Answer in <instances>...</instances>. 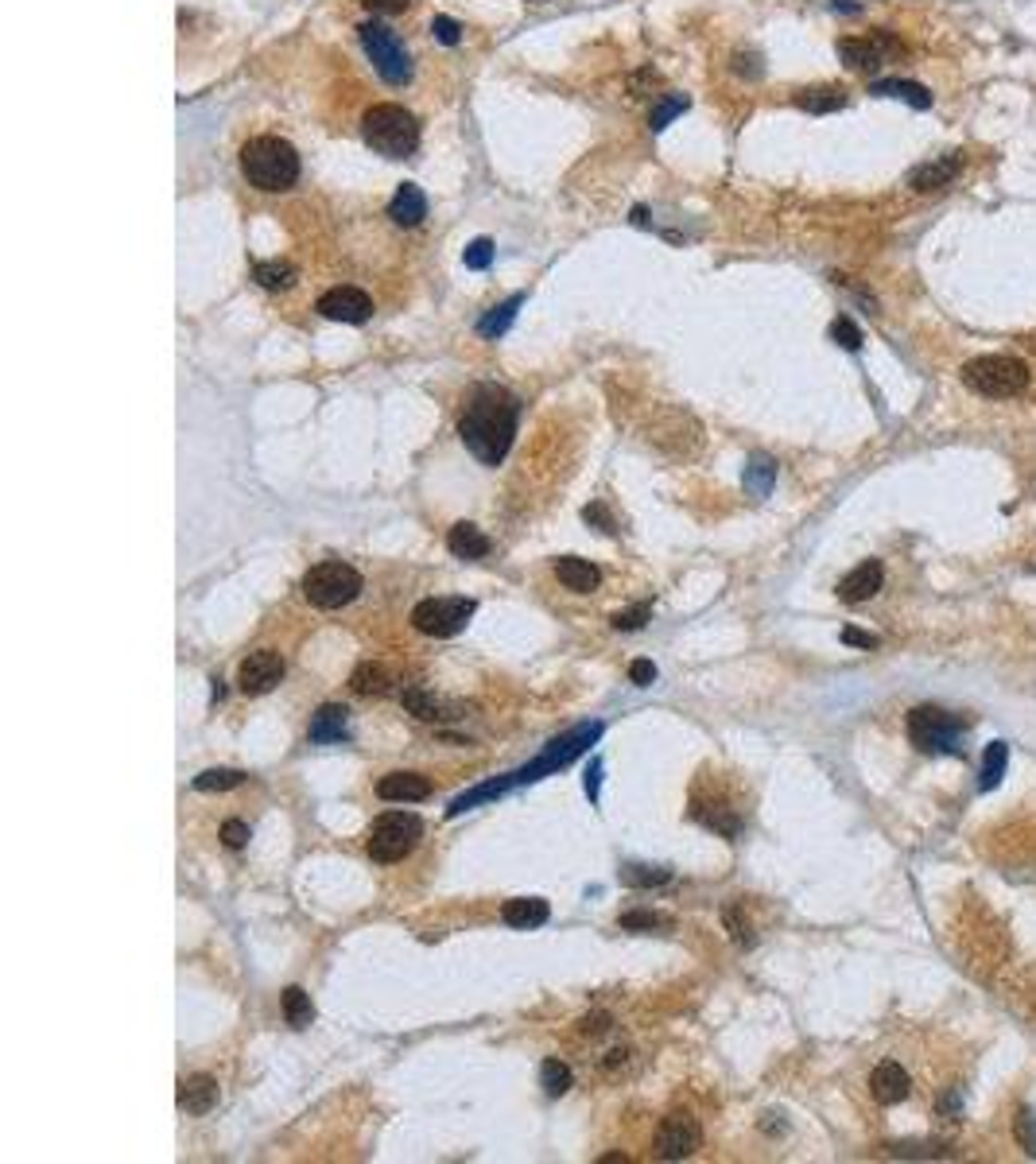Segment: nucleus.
I'll use <instances>...</instances> for the list:
<instances>
[{
    "label": "nucleus",
    "mask_w": 1036,
    "mask_h": 1164,
    "mask_svg": "<svg viewBox=\"0 0 1036 1164\" xmlns=\"http://www.w3.org/2000/svg\"><path fill=\"white\" fill-rule=\"evenodd\" d=\"M1029 381H1033L1029 365L1021 357H1009V353H983V357L963 365V385L979 396H990V400L1021 396Z\"/></svg>",
    "instance_id": "20e7f679"
},
{
    "label": "nucleus",
    "mask_w": 1036,
    "mask_h": 1164,
    "mask_svg": "<svg viewBox=\"0 0 1036 1164\" xmlns=\"http://www.w3.org/2000/svg\"><path fill=\"white\" fill-rule=\"evenodd\" d=\"M241 176L248 179V187H257L264 194L292 191L299 183L296 144L283 141V137H253L241 148Z\"/></svg>",
    "instance_id": "f03ea898"
},
{
    "label": "nucleus",
    "mask_w": 1036,
    "mask_h": 1164,
    "mask_svg": "<svg viewBox=\"0 0 1036 1164\" xmlns=\"http://www.w3.org/2000/svg\"><path fill=\"white\" fill-rule=\"evenodd\" d=\"M222 843H226L229 850H241L248 843V823H241V819H226V823H222Z\"/></svg>",
    "instance_id": "37998d69"
},
{
    "label": "nucleus",
    "mask_w": 1036,
    "mask_h": 1164,
    "mask_svg": "<svg viewBox=\"0 0 1036 1164\" xmlns=\"http://www.w3.org/2000/svg\"><path fill=\"white\" fill-rule=\"evenodd\" d=\"M870 93H878V98H900V102H909V106H916V109H931L928 86H920V82H905V78H881V82L870 86Z\"/></svg>",
    "instance_id": "bb28decb"
},
{
    "label": "nucleus",
    "mask_w": 1036,
    "mask_h": 1164,
    "mask_svg": "<svg viewBox=\"0 0 1036 1164\" xmlns=\"http://www.w3.org/2000/svg\"><path fill=\"white\" fill-rule=\"evenodd\" d=\"M617 924H621L625 932H652V928H664L667 917H660V913H621Z\"/></svg>",
    "instance_id": "58836bf2"
},
{
    "label": "nucleus",
    "mask_w": 1036,
    "mask_h": 1164,
    "mask_svg": "<svg viewBox=\"0 0 1036 1164\" xmlns=\"http://www.w3.org/2000/svg\"><path fill=\"white\" fill-rule=\"evenodd\" d=\"M474 598H423L412 610V625L423 636H455L474 618Z\"/></svg>",
    "instance_id": "1a4fd4ad"
},
{
    "label": "nucleus",
    "mask_w": 1036,
    "mask_h": 1164,
    "mask_svg": "<svg viewBox=\"0 0 1036 1164\" xmlns=\"http://www.w3.org/2000/svg\"><path fill=\"white\" fill-rule=\"evenodd\" d=\"M881 582H885V567H881L878 559H866V564L854 567V571H850V575L839 582V598L850 602V606H858V602H870L881 590Z\"/></svg>",
    "instance_id": "dca6fc26"
},
{
    "label": "nucleus",
    "mask_w": 1036,
    "mask_h": 1164,
    "mask_svg": "<svg viewBox=\"0 0 1036 1164\" xmlns=\"http://www.w3.org/2000/svg\"><path fill=\"white\" fill-rule=\"evenodd\" d=\"M431 32H435V39L439 43H447V47H458L462 43V24L451 16H435L431 20Z\"/></svg>",
    "instance_id": "79ce46f5"
},
{
    "label": "nucleus",
    "mask_w": 1036,
    "mask_h": 1164,
    "mask_svg": "<svg viewBox=\"0 0 1036 1164\" xmlns=\"http://www.w3.org/2000/svg\"><path fill=\"white\" fill-rule=\"evenodd\" d=\"M547 917H551V908L540 897H512L501 908V920L509 928H540V924H547Z\"/></svg>",
    "instance_id": "b1692460"
},
{
    "label": "nucleus",
    "mask_w": 1036,
    "mask_h": 1164,
    "mask_svg": "<svg viewBox=\"0 0 1036 1164\" xmlns=\"http://www.w3.org/2000/svg\"><path fill=\"white\" fill-rule=\"evenodd\" d=\"M214 1107H218V1079L214 1076H191L179 1083V1111L210 1114Z\"/></svg>",
    "instance_id": "aec40b11"
},
{
    "label": "nucleus",
    "mask_w": 1036,
    "mask_h": 1164,
    "mask_svg": "<svg viewBox=\"0 0 1036 1164\" xmlns=\"http://www.w3.org/2000/svg\"><path fill=\"white\" fill-rule=\"evenodd\" d=\"M870 1094L878 1098L881 1107H896V1102H905L913 1094V1079H909V1072L896 1059H881L878 1068L870 1072Z\"/></svg>",
    "instance_id": "2eb2a0df"
},
{
    "label": "nucleus",
    "mask_w": 1036,
    "mask_h": 1164,
    "mask_svg": "<svg viewBox=\"0 0 1036 1164\" xmlns=\"http://www.w3.org/2000/svg\"><path fill=\"white\" fill-rule=\"evenodd\" d=\"M687 106H691V102H687L684 93H667L664 102H660V106H652V113H649L652 132H664L667 121H676V117H680V113H684Z\"/></svg>",
    "instance_id": "c9c22d12"
},
{
    "label": "nucleus",
    "mask_w": 1036,
    "mask_h": 1164,
    "mask_svg": "<svg viewBox=\"0 0 1036 1164\" xmlns=\"http://www.w3.org/2000/svg\"><path fill=\"white\" fill-rule=\"evenodd\" d=\"M598 784H602V761H590V773H586V796L598 800Z\"/></svg>",
    "instance_id": "603ef678"
},
{
    "label": "nucleus",
    "mask_w": 1036,
    "mask_h": 1164,
    "mask_svg": "<svg viewBox=\"0 0 1036 1164\" xmlns=\"http://www.w3.org/2000/svg\"><path fill=\"white\" fill-rule=\"evenodd\" d=\"M734 71L738 74H745V78H761V71H765V67H761V59H757V54H734Z\"/></svg>",
    "instance_id": "8fccbe9b"
},
{
    "label": "nucleus",
    "mask_w": 1036,
    "mask_h": 1164,
    "mask_svg": "<svg viewBox=\"0 0 1036 1164\" xmlns=\"http://www.w3.org/2000/svg\"><path fill=\"white\" fill-rule=\"evenodd\" d=\"M796 106L808 109V113H839V109L846 106V93L835 86L800 89V93H796Z\"/></svg>",
    "instance_id": "2f4dec72"
},
{
    "label": "nucleus",
    "mask_w": 1036,
    "mask_h": 1164,
    "mask_svg": "<svg viewBox=\"0 0 1036 1164\" xmlns=\"http://www.w3.org/2000/svg\"><path fill=\"white\" fill-rule=\"evenodd\" d=\"M606 1024H610V1017H606V1013H598V1017H586V1021H582V1033H606Z\"/></svg>",
    "instance_id": "864d4df0"
},
{
    "label": "nucleus",
    "mask_w": 1036,
    "mask_h": 1164,
    "mask_svg": "<svg viewBox=\"0 0 1036 1164\" xmlns=\"http://www.w3.org/2000/svg\"><path fill=\"white\" fill-rule=\"evenodd\" d=\"M315 311L322 318H331V322H350V326H361V322H370L373 318V300L361 292V287L342 283V287H331V292H322V296H318Z\"/></svg>",
    "instance_id": "9b49d317"
},
{
    "label": "nucleus",
    "mask_w": 1036,
    "mask_h": 1164,
    "mask_svg": "<svg viewBox=\"0 0 1036 1164\" xmlns=\"http://www.w3.org/2000/svg\"><path fill=\"white\" fill-rule=\"evenodd\" d=\"M1005 765H1009V745L1005 741H990L983 753V776H979V788L983 792H994L1005 776Z\"/></svg>",
    "instance_id": "c756f323"
},
{
    "label": "nucleus",
    "mask_w": 1036,
    "mask_h": 1164,
    "mask_svg": "<svg viewBox=\"0 0 1036 1164\" xmlns=\"http://www.w3.org/2000/svg\"><path fill=\"white\" fill-rule=\"evenodd\" d=\"M462 261H466V268H474V272H482V268H490V261H493V241H490V237H477V241H470V245H466V253H462Z\"/></svg>",
    "instance_id": "ea45409f"
},
{
    "label": "nucleus",
    "mask_w": 1036,
    "mask_h": 1164,
    "mask_svg": "<svg viewBox=\"0 0 1036 1164\" xmlns=\"http://www.w3.org/2000/svg\"><path fill=\"white\" fill-rule=\"evenodd\" d=\"M361 586L366 582H361V575L350 564L331 559V564H318L303 575V598L311 602L315 610H342V606H350L361 594Z\"/></svg>",
    "instance_id": "0eeeda50"
},
{
    "label": "nucleus",
    "mask_w": 1036,
    "mask_h": 1164,
    "mask_svg": "<svg viewBox=\"0 0 1036 1164\" xmlns=\"http://www.w3.org/2000/svg\"><path fill=\"white\" fill-rule=\"evenodd\" d=\"M357 36H361V47H366L377 74L385 78L388 86H405L408 78H412V54H408V47L400 43V36H396L392 28H385V24H377V20H366V24L357 28Z\"/></svg>",
    "instance_id": "6e6552de"
},
{
    "label": "nucleus",
    "mask_w": 1036,
    "mask_h": 1164,
    "mask_svg": "<svg viewBox=\"0 0 1036 1164\" xmlns=\"http://www.w3.org/2000/svg\"><path fill=\"white\" fill-rule=\"evenodd\" d=\"M598 734H602V726H579V730H571V734H567V738H560V741H551V745H547V753L540 761H536V765H528L525 773H512V780H540V776L544 773H551V769H563V765H567V761H575L582 753V749H586V745H590V741L598 738Z\"/></svg>",
    "instance_id": "f8f14e48"
},
{
    "label": "nucleus",
    "mask_w": 1036,
    "mask_h": 1164,
    "mask_svg": "<svg viewBox=\"0 0 1036 1164\" xmlns=\"http://www.w3.org/2000/svg\"><path fill=\"white\" fill-rule=\"evenodd\" d=\"M652 618V606L649 602H637L632 610H621V614H614V629H625V633H632V629H641L645 621Z\"/></svg>",
    "instance_id": "a19ab883"
},
{
    "label": "nucleus",
    "mask_w": 1036,
    "mask_h": 1164,
    "mask_svg": "<svg viewBox=\"0 0 1036 1164\" xmlns=\"http://www.w3.org/2000/svg\"><path fill=\"white\" fill-rule=\"evenodd\" d=\"M516 424H521V396L509 392L505 385H474L466 396V408L458 416V439L462 447L486 466L505 462L512 439H516Z\"/></svg>",
    "instance_id": "f257e3e1"
},
{
    "label": "nucleus",
    "mask_w": 1036,
    "mask_h": 1164,
    "mask_svg": "<svg viewBox=\"0 0 1036 1164\" xmlns=\"http://www.w3.org/2000/svg\"><path fill=\"white\" fill-rule=\"evenodd\" d=\"M1018 1137H1021V1146L1029 1149V1153H1036V1118H1033V1114H1021V1118H1018Z\"/></svg>",
    "instance_id": "09e8293b"
},
{
    "label": "nucleus",
    "mask_w": 1036,
    "mask_h": 1164,
    "mask_svg": "<svg viewBox=\"0 0 1036 1164\" xmlns=\"http://www.w3.org/2000/svg\"><path fill=\"white\" fill-rule=\"evenodd\" d=\"M361 137H366V144H370L377 156L408 159L420 148V121H416L405 106L381 102V106L366 109V117H361Z\"/></svg>",
    "instance_id": "7ed1b4c3"
},
{
    "label": "nucleus",
    "mask_w": 1036,
    "mask_h": 1164,
    "mask_svg": "<svg viewBox=\"0 0 1036 1164\" xmlns=\"http://www.w3.org/2000/svg\"><path fill=\"white\" fill-rule=\"evenodd\" d=\"M905 730H909V741H913L920 753H963V730L966 723L955 719L951 710H939V706H913L909 719H905Z\"/></svg>",
    "instance_id": "39448f33"
},
{
    "label": "nucleus",
    "mask_w": 1036,
    "mask_h": 1164,
    "mask_svg": "<svg viewBox=\"0 0 1036 1164\" xmlns=\"http://www.w3.org/2000/svg\"><path fill=\"white\" fill-rule=\"evenodd\" d=\"M447 547L455 551L458 559H486L490 555V536L477 529V525H470V520H458L455 529L447 532Z\"/></svg>",
    "instance_id": "412c9836"
},
{
    "label": "nucleus",
    "mask_w": 1036,
    "mask_h": 1164,
    "mask_svg": "<svg viewBox=\"0 0 1036 1164\" xmlns=\"http://www.w3.org/2000/svg\"><path fill=\"white\" fill-rule=\"evenodd\" d=\"M350 688H353V695L381 699V695H388V691L396 688V675H392L385 664H373V660H366V664H357V668H353Z\"/></svg>",
    "instance_id": "4be33fe9"
},
{
    "label": "nucleus",
    "mask_w": 1036,
    "mask_h": 1164,
    "mask_svg": "<svg viewBox=\"0 0 1036 1164\" xmlns=\"http://www.w3.org/2000/svg\"><path fill=\"white\" fill-rule=\"evenodd\" d=\"M241 784H245L241 769H206V773L194 776L198 792H229V788H241Z\"/></svg>",
    "instance_id": "f704fd0d"
},
{
    "label": "nucleus",
    "mask_w": 1036,
    "mask_h": 1164,
    "mask_svg": "<svg viewBox=\"0 0 1036 1164\" xmlns=\"http://www.w3.org/2000/svg\"><path fill=\"white\" fill-rule=\"evenodd\" d=\"M629 680L637 684V688H649L652 680H656V664H652V660H632V664H629Z\"/></svg>",
    "instance_id": "49530a36"
},
{
    "label": "nucleus",
    "mask_w": 1036,
    "mask_h": 1164,
    "mask_svg": "<svg viewBox=\"0 0 1036 1164\" xmlns=\"http://www.w3.org/2000/svg\"><path fill=\"white\" fill-rule=\"evenodd\" d=\"M361 4L370 8L373 16H400V12L412 8V0H361Z\"/></svg>",
    "instance_id": "c03bdc74"
},
{
    "label": "nucleus",
    "mask_w": 1036,
    "mask_h": 1164,
    "mask_svg": "<svg viewBox=\"0 0 1036 1164\" xmlns=\"http://www.w3.org/2000/svg\"><path fill=\"white\" fill-rule=\"evenodd\" d=\"M283 680V656L272 653V649H257L241 660L237 668V688L245 695H268Z\"/></svg>",
    "instance_id": "4468645a"
},
{
    "label": "nucleus",
    "mask_w": 1036,
    "mask_h": 1164,
    "mask_svg": "<svg viewBox=\"0 0 1036 1164\" xmlns=\"http://www.w3.org/2000/svg\"><path fill=\"white\" fill-rule=\"evenodd\" d=\"M377 796L388 804H416L431 796V780L420 773H388L377 780Z\"/></svg>",
    "instance_id": "f3484780"
},
{
    "label": "nucleus",
    "mask_w": 1036,
    "mask_h": 1164,
    "mask_svg": "<svg viewBox=\"0 0 1036 1164\" xmlns=\"http://www.w3.org/2000/svg\"><path fill=\"white\" fill-rule=\"evenodd\" d=\"M955 176H959V159L955 156L931 159V163H920L913 176H909V187L920 191V194H928V191H939V187H951Z\"/></svg>",
    "instance_id": "5701e85b"
},
{
    "label": "nucleus",
    "mask_w": 1036,
    "mask_h": 1164,
    "mask_svg": "<svg viewBox=\"0 0 1036 1164\" xmlns=\"http://www.w3.org/2000/svg\"><path fill=\"white\" fill-rule=\"evenodd\" d=\"M540 1087H544L551 1098H560V1094H567L571 1087H575V1076H571V1068L563 1063V1059H544V1068H540Z\"/></svg>",
    "instance_id": "72a5a7b5"
},
{
    "label": "nucleus",
    "mask_w": 1036,
    "mask_h": 1164,
    "mask_svg": "<svg viewBox=\"0 0 1036 1164\" xmlns=\"http://www.w3.org/2000/svg\"><path fill=\"white\" fill-rule=\"evenodd\" d=\"M900 43H896L889 32H874V36H850L839 39V59H843L850 71H878L885 63V54H896Z\"/></svg>",
    "instance_id": "ddd939ff"
},
{
    "label": "nucleus",
    "mask_w": 1036,
    "mask_h": 1164,
    "mask_svg": "<svg viewBox=\"0 0 1036 1164\" xmlns=\"http://www.w3.org/2000/svg\"><path fill=\"white\" fill-rule=\"evenodd\" d=\"M839 641H843V645H854V649H878V636L861 633V629H854V625H846L843 633H839Z\"/></svg>",
    "instance_id": "de8ad7c7"
},
{
    "label": "nucleus",
    "mask_w": 1036,
    "mask_h": 1164,
    "mask_svg": "<svg viewBox=\"0 0 1036 1164\" xmlns=\"http://www.w3.org/2000/svg\"><path fill=\"white\" fill-rule=\"evenodd\" d=\"M773 481H776V462L769 459V455H754L750 466H745V490L754 497H765L773 490Z\"/></svg>",
    "instance_id": "473e14b6"
},
{
    "label": "nucleus",
    "mask_w": 1036,
    "mask_h": 1164,
    "mask_svg": "<svg viewBox=\"0 0 1036 1164\" xmlns=\"http://www.w3.org/2000/svg\"><path fill=\"white\" fill-rule=\"evenodd\" d=\"M388 218L405 230H416L423 218H427V194L416 187V183H400L392 202H388Z\"/></svg>",
    "instance_id": "a211bd4d"
},
{
    "label": "nucleus",
    "mask_w": 1036,
    "mask_h": 1164,
    "mask_svg": "<svg viewBox=\"0 0 1036 1164\" xmlns=\"http://www.w3.org/2000/svg\"><path fill=\"white\" fill-rule=\"evenodd\" d=\"M831 338H835V346H843V350H861V331L846 315H839L831 322Z\"/></svg>",
    "instance_id": "4c0bfd02"
},
{
    "label": "nucleus",
    "mask_w": 1036,
    "mask_h": 1164,
    "mask_svg": "<svg viewBox=\"0 0 1036 1164\" xmlns=\"http://www.w3.org/2000/svg\"><path fill=\"white\" fill-rule=\"evenodd\" d=\"M400 703H405L408 714H416L420 723H439V719H455V714H447L451 706L443 703L435 691L427 688H405L400 691Z\"/></svg>",
    "instance_id": "393cba45"
},
{
    "label": "nucleus",
    "mask_w": 1036,
    "mask_h": 1164,
    "mask_svg": "<svg viewBox=\"0 0 1036 1164\" xmlns=\"http://www.w3.org/2000/svg\"><path fill=\"white\" fill-rule=\"evenodd\" d=\"M283 1017H287V1024L292 1029H307V1024L315 1021V1002H311V994L303 986H287L283 990Z\"/></svg>",
    "instance_id": "7c9ffc66"
},
{
    "label": "nucleus",
    "mask_w": 1036,
    "mask_h": 1164,
    "mask_svg": "<svg viewBox=\"0 0 1036 1164\" xmlns=\"http://www.w3.org/2000/svg\"><path fill=\"white\" fill-rule=\"evenodd\" d=\"M703 1146V1126L691 1111H672L656 1129V1157L660 1161H687Z\"/></svg>",
    "instance_id": "9d476101"
},
{
    "label": "nucleus",
    "mask_w": 1036,
    "mask_h": 1164,
    "mask_svg": "<svg viewBox=\"0 0 1036 1164\" xmlns=\"http://www.w3.org/2000/svg\"><path fill=\"white\" fill-rule=\"evenodd\" d=\"M582 520H586V525H602V532H614V520H610V512L602 509V505H586V509H582Z\"/></svg>",
    "instance_id": "3c124183"
},
{
    "label": "nucleus",
    "mask_w": 1036,
    "mask_h": 1164,
    "mask_svg": "<svg viewBox=\"0 0 1036 1164\" xmlns=\"http://www.w3.org/2000/svg\"><path fill=\"white\" fill-rule=\"evenodd\" d=\"M253 280L261 283L264 292H283L296 283V265L292 261H257L253 265Z\"/></svg>",
    "instance_id": "c85d7f7f"
},
{
    "label": "nucleus",
    "mask_w": 1036,
    "mask_h": 1164,
    "mask_svg": "<svg viewBox=\"0 0 1036 1164\" xmlns=\"http://www.w3.org/2000/svg\"><path fill=\"white\" fill-rule=\"evenodd\" d=\"M346 714H350V710H346V706H338V703L318 706V714L311 719V730H307L311 741H318V745L346 741Z\"/></svg>",
    "instance_id": "a878e982"
},
{
    "label": "nucleus",
    "mask_w": 1036,
    "mask_h": 1164,
    "mask_svg": "<svg viewBox=\"0 0 1036 1164\" xmlns=\"http://www.w3.org/2000/svg\"><path fill=\"white\" fill-rule=\"evenodd\" d=\"M555 579H560L567 590H575V594H590V590H598V582H602V571H598L590 559L560 555V559H555Z\"/></svg>",
    "instance_id": "6ab92c4d"
},
{
    "label": "nucleus",
    "mask_w": 1036,
    "mask_h": 1164,
    "mask_svg": "<svg viewBox=\"0 0 1036 1164\" xmlns=\"http://www.w3.org/2000/svg\"><path fill=\"white\" fill-rule=\"evenodd\" d=\"M420 839H423L420 815H412V812H385L381 819H373L370 843H366V850H370L373 862L392 865V862H400V858H408L412 850L420 847Z\"/></svg>",
    "instance_id": "423d86ee"
},
{
    "label": "nucleus",
    "mask_w": 1036,
    "mask_h": 1164,
    "mask_svg": "<svg viewBox=\"0 0 1036 1164\" xmlns=\"http://www.w3.org/2000/svg\"><path fill=\"white\" fill-rule=\"evenodd\" d=\"M672 874L660 869V865H625L621 869V882L632 885V889H649V885H664Z\"/></svg>",
    "instance_id": "e433bc0d"
},
{
    "label": "nucleus",
    "mask_w": 1036,
    "mask_h": 1164,
    "mask_svg": "<svg viewBox=\"0 0 1036 1164\" xmlns=\"http://www.w3.org/2000/svg\"><path fill=\"white\" fill-rule=\"evenodd\" d=\"M726 928H730V935H734V943H754V935H750V924L745 920H738V908H726Z\"/></svg>",
    "instance_id": "a18cd8bd"
},
{
    "label": "nucleus",
    "mask_w": 1036,
    "mask_h": 1164,
    "mask_svg": "<svg viewBox=\"0 0 1036 1164\" xmlns=\"http://www.w3.org/2000/svg\"><path fill=\"white\" fill-rule=\"evenodd\" d=\"M521 303H525V296H509L505 303L490 307V311H486V318L477 322V335H482V338H501L512 326V318H516V311H521Z\"/></svg>",
    "instance_id": "cd10ccee"
}]
</instances>
